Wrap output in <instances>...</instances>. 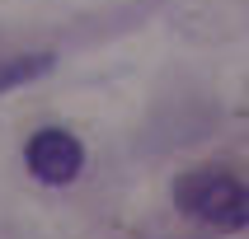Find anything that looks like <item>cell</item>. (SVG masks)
<instances>
[{"label": "cell", "instance_id": "obj_1", "mask_svg": "<svg viewBox=\"0 0 249 239\" xmlns=\"http://www.w3.org/2000/svg\"><path fill=\"white\" fill-rule=\"evenodd\" d=\"M28 169H33V178L52 183V188H61V183H71L75 174L85 169V145L71 131H61V127H47V131H38V136L28 141Z\"/></svg>", "mask_w": 249, "mask_h": 239}, {"label": "cell", "instance_id": "obj_2", "mask_svg": "<svg viewBox=\"0 0 249 239\" xmlns=\"http://www.w3.org/2000/svg\"><path fill=\"white\" fill-rule=\"evenodd\" d=\"M240 188H245V183H235L231 174H221V169H193V174H183V178L174 183V197H179V211L216 225L221 211L235 202Z\"/></svg>", "mask_w": 249, "mask_h": 239}, {"label": "cell", "instance_id": "obj_3", "mask_svg": "<svg viewBox=\"0 0 249 239\" xmlns=\"http://www.w3.org/2000/svg\"><path fill=\"white\" fill-rule=\"evenodd\" d=\"M52 70V56H0V94H10V89H19V84L38 80V75H47Z\"/></svg>", "mask_w": 249, "mask_h": 239}, {"label": "cell", "instance_id": "obj_4", "mask_svg": "<svg viewBox=\"0 0 249 239\" xmlns=\"http://www.w3.org/2000/svg\"><path fill=\"white\" fill-rule=\"evenodd\" d=\"M216 225H221V230H245V225H249V188L235 192V202L221 211V221H216Z\"/></svg>", "mask_w": 249, "mask_h": 239}]
</instances>
